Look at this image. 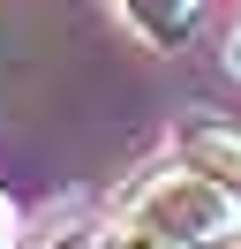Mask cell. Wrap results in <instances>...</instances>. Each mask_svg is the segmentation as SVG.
Listing matches in <instances>:
<instances>
[{"instance_id": "6da1fadb", "label": "cell", "mask_w": 241, "mask_h": 249, "mask_svg": "<svg viewBox=\"0 0 241 249\" xmlns=\"http://www.w3.org/2000/svg\"><path fill=\"white\" fill-rule=\"evenodd\" d=\"M120 212L166 227L173 242H189V249H226V242H241V196H234V181H219V174H204V166H173V174L136 181Z\"/></svg>"}, {"instance_id": "7a4b0ae2", "label": "cell", "mask_w": 241, "mask_h": 249, "mask_svg": "<svg viewBox=\"0 0 241 249\" xmlns=\"http://www.w3.org/2000/svg\"><path fill=\"white\" fill-rule=\"evenodd\" d=\"M120 8L136 16V31H143L151 46H181V38L196 31V8H204V0H120Z\"/></svg>"}, {"instance_id": "3957f363", "label": "cell", "mask_w": 241, "mask_h": 249, "mask_svg": "<svg viewBox=\"0 0 241 249\" xmlns=\"http://www.w3.org/2000/svg\"><path fill=\"white\" fill-rule=\"evenodd\" d=\"M189 166H204V174H219V181L241 189V136H226V128H196V136H189Z\"/></svg>"}, {"instance_id": "277c9868", "label": "cell", "mask_w": 241, "mask_h": 249, "mask_svg": "<svg viewBox=\"0 0 241 249\" xmlns=\"http://www.w3.org/2000/svg\"><path fill=\"white\" fill-rule=\"evenodd\" d=\"M98 249H189V242H173L166 227H151V219H128V212H120L113 227H105Z\"/></svg>"}, {"instance_id": "5b68a950", "label": "cell", "mask_w": 241, "mask_h": 249, "mask_svg": "<svg viewBox=\"0 0 241 249\" xmlns=\"http://www.w3.org/2000/svg\"><path fill=\"white\" fill-rule=\"evenodd\" d=\"M0 249H15V204L0 196Z\"/></svg>"}, {"instance_id": "8992f818", "label": "cell", "mask_w": 241, "mask_h": 249, "mask_svg": "<svg viewBox=\"0 0 241 249\" xmlns=\"http://www.w3.org/2000/svg\"><path fill=\"white\" fill-rule=\"evenodd\" d=\"M53 249H90V242H83V234H68V242H53Z\"/></svg>"}, {"instance_id": "52a82bcc", "label": "cell", "mask_w": 241, "mask_h": 249, "mask_svg": "<svg viewBox=\"0 0 241 249\" xmlns=\"http://www.w3.org/2000/svg\"><path fill=\"white\" fill-rule=\"evenodd\" d=\"M226 61H234V68H241V38H234V46H226Z\"/></svg>"}]
</instances>
